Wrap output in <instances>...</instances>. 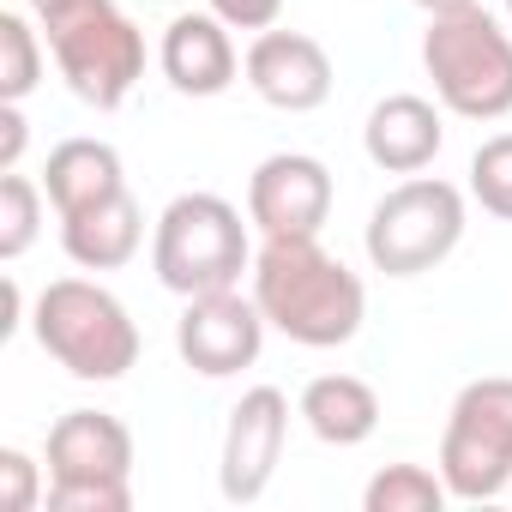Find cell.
Masks as SVG:
<instances>
[{
    "label": "cell",
    "instance_id": "1",
    "mask_svg": "<svg viewBox=\"0 0 512 512\" xmlns=\"http://www.w3.org/2000/svg\"><path fill=\"white\" fill-rule=\"evenodd\" d=\"M247 278H253V302H260L266 326L302 350H338L368 320L362 278L344 260H332L320 235H266Z\"/></svg>",
    "mask_w": 512,
    "mask_h": 512
},
{
    "label": "cell",
    "instance_id": "2",
    "mask_svg": "<svg viewBox=\"0 0 512 512\" xmlns=\"http://www.w3.org/2000/svg\"><path fill=\"white\" fill-rule=\"evenodd\" d=\"M151 272L181 302L211 296V290H235L241 272H253V241H247L241 211L217 193L169 199L157 229H151Z\"/></svg>",
    "mask_w": 512,
    "mask_h": 512
},
{
    "label": "cell",
    "instance_id": "3",
    "mask_svg": "<svg viewBox=\"0 0 512 512\" xmlns=\"http://www.w3.org/2000/svg\"><path fill=\"white\" fill-rule=\"evenodd\" d=\"M422 67L446 115L506 121L512 115V37L488 7L440 13L422 31Z\"/></svg>",
    "mask_w": 512,
    "mask_h": 512
},
{
    "label": "cell",
    "instance_id": "4",
    "mask_svg": "<svg viewBox=\"0 0 512 512\" xmlns=\"http://www.w3.org/2000/svg\"><path fill=\"white\" fill-rule=\"evenodd\" d=\"M31 332H37V344L73 380L109 386V380H121L139 362V326H133V314L121 308L115 290H103L91 278H55L37 296Z\"/></svg>",
    "mask_w": 512,
    "mask_h": 512
},
{
    "label": "cell",
    "instance_id": "5",
    "mask_svg": "<svg viewBox=\"0 0 512 512\" xmlns=\"http://www.w3.org/2000/svg\"><path fill=\"white\" fill-rule=\"evenodd\" d=\"M49 55L67 79V91L91 109H121L133 85L145 79V37L115 0H79V7L43 19Z\"/></svg>",
    "mask_w": 512,
    "mask_h": 512
},
{
    "label": "cell",
    "instance_id": "6",
    "mask_svg": "<svg viewBox=\"0 0 512 512\" xmlns=\"http://www.w3.org/2000/svg\"><path fill=\"white\" fill-rule=\"evenodd\" d=\"M464 241V193L440 175H404L368 211V260L386 278H422L446 266Z\"/></svg>",
    "mask_w": 512,
    "mask_h": 512
},
{
    "label": "cell",
    "instance_id": "7",
    "mask_svg": "<svg viewBox=\"0 0 512 512\" xmlns=\"http://www.w3.org/2000/svg\"><path fill=\"white\" fill-rule=\"evenodd\" d=\"M440 476L452 500H494L512 488V374L458 386L440 434Z\"/></svg>",
    "mask_w": 512,
    "mask_h": 512
},
{
    "label": "cell",
    "instance_id": "8",
    "mask_svg": "<svg viewBox=\"0 0 512 512\" xmlns=\"http://www.w3.org/2000/svg\"><path fill=\"white\" fill-rule=\"evenodd\" d=\"M284 440H290V398L278 386H253L235 398L229 428H223V458H217V494L229 506H253L278 464H284Z\"/></svg>",
    "mask_w": 512,
    "mask_h": 512
},
{
    "label": "cell",
    "instance_id": "9",
    "mask_svg": "<svg viewBox=\"0 0 512 512\" xmlns=\"http://www.w3.org/2000/svg\"><path fill=\"white\" fill-rule=\"evenodd\" d=\"M175 350H181V362L199 380H229V374L260 362V350H266V314H260V302L241 296V290L193 296L181 308V320H175Z\"/></svg>",
    "mask_w": 512,
    "mask_h": 512
},
{
    "label": "cell",
    "instance_id": "10",
    "mask_svg": "<svg viewBox=\"0 0 512 512\" xmlns=\"http://www.w3.org/2000/svg\"><path fill=\"white\" fill-rule=\"evenodd\" d=\"M332 199V169L308 151H272L247 175V223L260 235H320Z\"/></svg>",
    "mask_w": 512,
    "mask_h": 512
},
{
    "label": "cell",
    "instance_id": "11",
    "mask_svg": "<svg viewBox=\"0 0 512 512\" xmlns=\"http://www.w3.org/2000/svg\"><path fill=\"white\" fill-rule=\"evenodd\" d=\"M241 73H247L253 97L284 115H314L332 97V55L308 31H260L247 43Z\"/></svg>",
    "mask_w": 512,
    "mask_h": 512
},
{
    "label": "cell",
    "instance_id": "12",
    "mask_svg": "<svg viewBox=\"0 0 512 512\" xmlns=\"http://www.w3.org/2000/svg\"><path fill=\"white\" fill-rule=\"evenodd\" d=\"M157 67L181 97H223L241 73L229 25L217 13H175L157 43Z\"/></svg>",
    "mask_w": 512,
    "mask_h": 512
},
{
    "label": "cell",
    "instance_id": "13",
    "mask_svg": "<svg viewBox=\"0 0 512 512\" xmlns=\"http://www.w3.org/2000/svg\"><path fill=\"white\" fill-rule=\"evenodd\" d=\"M133 434L109 410H67L49 428V482H127Z\"/></svg>",
    "mask_w": 512,
    "mask_h": 512
},
{
    "label": "cell",
    "instance_id": "14",
    "mask_svg": "<svg viewBox=\"0 0 512 512\" xmlns=\"http://www.w3.org/2000/svg\"><path fill=\"white\" fill-rule=\"evenodd\" d=\"M446 145V121L428 97L416 91H392L368 109V127H362V151L374 169L386 175H422Z\"/></svg>",
    "mask_w": 512,
    "mask_h": 512
},
{
    "label": "cell",
    "instance_id": "15",
    "mask_svg": "<svg viewBox=\"0 0 512 512\" xmlns=\"http://www.w3.org/2000/svg\"><path fill=\"white\" fill-rule=\"evenodd\" d=\"M43 193L61 217H79L115 193H127V175H121V151L109 139H61L43 163Z\"/></svg>",
    "mask_w": 512,
    "mask_h": 512
},
{
    "label": "cell",
    "instance_id": "16",
    "mask_svg": "<svg viewBox=\"0 0 512 512\" xmlns=\"http://www.w3.org/2000/svg\"><path fill=\"white\" fill-rule=\"evenodd\" d=\"M145 241V211L133 193H115L79 217H61V247L79 272H121Z\"/></svg>",
    "mask_w": 512,
    "mask_h": 512
},
{
    "label": "cell",
    "instance_id": "17",
    "mask_svg": "<svg viewBox=\"0 0 512 512\" xmlns=\"http://www.w3.org/2000/svg\"><path fill=\"white\" fill-rule=\"evenodd\" d=\"M296 416H302L308 434L326 440V446H362V440H374V428H380V392H374L368 380H356V374H314V380L302 386Z\"/></svg>",
    "mask_w": 512,
    "mask_h": 512
},
{
    "label": "cell",
    "instance_id": "18",
    "mask_svg": "<svg viewBox=\"0 0 512 512\" xmlns=\"http://www.w3.org/2000/svg\"><path fill=\"white\" fill-rule=\"evenodd\" d=\"M452 500L446 476L428 470V464H386L374 470V482L362 488V506L368 512H440Z\"/></svg>",
    "mask_w": 512,
    "mask_h": 512
},
{
    "label": "cell",
    "instance_id": "19",
    "mask_svg": "<svg viewBox=\"0 0 512 512\" xmlns=\"http://www.w3.org/2000/svg\"><path fill=\"white\" fill-rule=\"evenodd\" d=\"M37 229H43V181L7 169V175H0V260H7V266L25 260Z\"/></svg>",
    "mask_w": 512,
    "mask_h": 512
},
{
    "label": "cell",
    "instance_id": "20",
    "mask_svg": "<svg viewBox=\"0 0 512 512\" xmlns=\"http://www.w3.org/2000/svg\"><path fill=\"white\" fill-rule=\"evenodd\" d=\"M43 85V43L25 13H0V103H25Z\"/></svg>",
    "mask_w": 512,
    "mask_h": 512
},
{
    "label": "cell",
    "instance_id": "21",
    "mask_svg": "<svg viewBox=\"0 0 512 512\" xmlns=\"http://www.w3.org/2000/svg\"><path fill=\"white\" fill-rule=\"evenodd\" d=\"M470 199L488 217L512 223V133H494V139L476 145V157H470Z\"/></svg>",
    "mask_w": 512,
    "mask_h": 512
},
{
    "label": "cell",
    "instance_id": "22",
    "mask_svg": "<svg viewBox=\"0 0 512 512\" xmlns=\"http://www.w3.org/2000/svg\"><path fill=\"white\" fill-rule=\"evenodd\" d=\"M49 512H127L133 488L127 482H49Z\"/></svg>",
    "mask_w": 512,
    "mask_h": 512
},
{
    "label": "cell",
    "instance_id": "23",
    "mask_svg": "<svg viewBox=\"0 0 512 512\" xmlns=\"http://www.w3.org/2000/svg\"><path fill=\"white\" fill-rule=\"evenodd\" d=\"M37 500H43L37 458L19 452V446H0V506H7V512H31Z\"/></svg>",
    "mask_w": 512,
    "mask_h": 512
},
{
    "label": "cell",
    "instance_id": "24",
    "mask_svg": "<svg viewBox=\"0 0 512 512\" xmlns=\"http://www.w3.org/2000/svg\"><path fill=\"white\" fill-rule=\"evenodd\" d=\"M205 7L229 25V31H272L284 0H205Z\"/></svg>",
    "mask_w": 512,
    "mask_h": 512
},
{
    "label": "cell",
    "instance_id": "25",
    "mask_svg": "<svg viewBox=\"0 0 512 512\" xmlns=\"http://www.w3.org/2000/svg\"><path fill=\"white\" fill-rule=\"evenodd\" d=\"M19 157H25V109L0 103V175L19 169Z\"/></svg>",
    "mask_w": 512,
    "mask_h": 512
},
{
    "label": "cell",
    "instance_id": "26",
    "mask_svg": "<svg viewBox=\"0 0 512 512\" xmlns=\"http://www.w3.org/2000/svg\"><path fill=\"white\" fill-rule=\"evenodd\" d=\"M25 320V296H19V278H7V320H0V332H19Z\"/></svg>",
    "mask_w": 512,
    "mask_h": 512
},
{
    "label": "cell",
    "instance_id": "27",
    "mask_svg": "<svg viewBox=\"0 0 512 512\" xmlns=\"http://www.w3.org/2000/svg\"><path fill=\"white\" fill-rule=\"evenodd\" d=\"M416 7H422L428 19H440V13H464V7H482V0H416Z\"/></svg>",
    "mask_w": 512,
    "mask_h": 512
},
{
    "label": "cell",
    "instance_id": "28",
    "mask_svg": "<svg viewBox=\"0 0 512 512\" xmlns=\"http://www.w3.org/2000/svg\"><path fill=\"white\" fill-rule=\"evenodd\" d=\"M25 7H31L37 19H55V13H67V7H79V0H25Z\"/></svg>",
    "mask_w": 512,
    "mask_h": 512
},
{
    "label": "cell",
    "instance_id": "29",
    "mask_svg": "<svg viewBox=\"0 0 512 512\" xmlns=\"http://www.w3.org/2000/svg\"><path fill=\"white\" fill-rule=\"evenodd\" d=\"M506 19H512V0H506Z\"/></svg>",
    "mask_w": 512,
    "mask_h": 512
}]
</instances>
